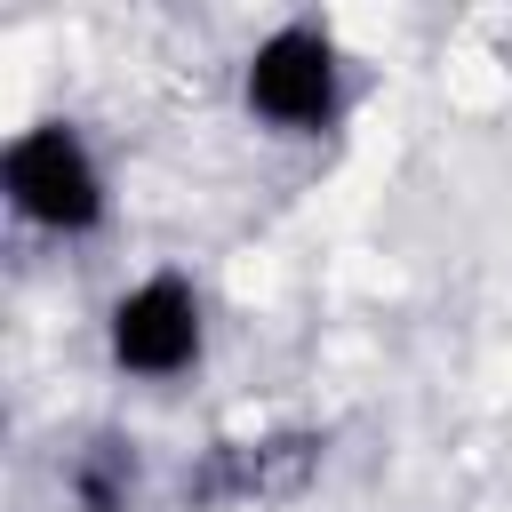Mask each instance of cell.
<instances>
[{
	"label": "cell",
	"mask_w": 512,
	"mask_h": 512,
	"mask_svg": "<svg viewBox=\"0 0 512 512\" xmlns=\"http://www.w3.org/2000/svg\"><path fill=\"white\" fill-rule=\"evenodd\" d=\"M0 200L40 240H96L112 224V176L80 120H24L0 144Z\"/></svg>",
	"instance_id": "7a4b0ae2"
},
{
	"label": "cell",
	"mask_w": 512,
	"mask_h": 512,
	"mask_svg": "<svg viewBox=\"0 0 512 512\" xmlns=\"http://www.w3.org/2000/svg\"><path fill=\"white\" fill-rule=\"evenodd\" d=\"M104 360L128 384H184L208 360V288L176 264L136 272L104 304Z\"/></svg>",
	"instance_id": "3957f363"
},
{
	"label": "cell",
	"mask_w": 512,
	"mask_h": 512,
	"mask_svg": "<svg viewBox=\"0 0 512 512\" xmlns=\"http://www.w3.org/2000/svg\"><path fill=\"white\" fill-rule=\"evenodd\" d=\"M352 104V64H344V40L336 24L320 16H280L272 32L248 40L240 56V112L280 136V144H312L344 120Z\"/></svg>",
	"instance_id": "6da1fadb"
},
{
	"label": "cell",
	"mask_w": 512,
	"mask_h": 512,
	"mask_svg": "<svg viewBox=\"0 0 512 512\" xmlns=\"http://www.w3.org/2000/svg\"><path fill=\"white\" fill-rule=\"evenodd\" d=\"M328 440L320 432H248V440H216L192 472H184V504L200 512H248V504H288L312 488Z\"/></svg>",
	"instance_id": "277c9868"
},
{
	"label": "cell",
	"mask_w": 512,
	"mask_h": 512,
	"mask_svg": "<svg viewBox=\"0 0 512 512\" xmlns=\"http://www.w3.org/2000/svg\"><path fill=\"white\" fill-rule=\"evenodd\" d=\"M136 488H144V464H136V440H88L72 448L64 464V496L72 512H136Z\"/></svg>",
	"instance_id": "5b68a950"
}]
</instances>
